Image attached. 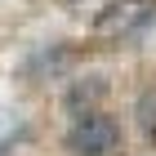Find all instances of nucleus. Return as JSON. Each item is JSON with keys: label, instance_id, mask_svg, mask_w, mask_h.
Returning <instances> with one entry per match:
<instances>
[{"label": "nucleus", "instance_id": "nucleus-1", "mask_svg": "<svg viewBox=\"0 0 156 156\" xmlns=\"http://www.w3.org/2000/svg\"><path fill=\"white\" fill-rule=\"evenodd\" d=\"M67 152L72 156H116L120 152V125L107 112L76 116V125L67 129Z\"/></svg>", "mask_w": 156, "mask_h": 156}, {"label": "nucleus", "instance_id": "nucleus-2", "mask_svg": "<svg viewBox=\"0 0 156 156\" xmlns=\"http://www.w3.org/2000/svg\"><path fill=\"white\" fill-rule=\"evenodd\" d=\"M103 94H107V80L103 76H85V80H76L67 89V112L72 116H89V112H98Z\"/></svg>", "mask_w": 156, "mask_h": 156}, {"label": "nucleus", "instance_id": "nucleus-3", "mask_svg": "<svg viewBox=\"0 0 156 156\" xmlns=\"http://www.w3.org/2000/svg\"><path fill=\"white\" fill-rule=\"evenodd\" d=\"M134 120H138V129H143L147 143H156V89H143L138 103H134Z\"/></svg>", "mask_w": 156, "mask_h": 156}]
</instances>
